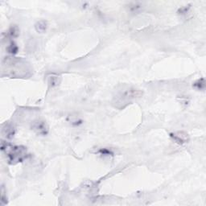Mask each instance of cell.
<instances>
[{"label": "cell", "mask_w": 206, "mask_h": 206, "mask_svg": "<svg viewBox=\"0 0 206 206\" xmlns=\"http://www.w3.org/2000/svg\"><path fill=\"white\" fill-rule=\"evenodd\" d=\"M2 76L11 78H27L32 74L30 64L22 58L7 56L2 61Z\"/></svg>", "instance_id": "obj_1"}, {"label": "cell", "mask_w": 206, "mask_h": 206, "mask_svg": "<svg viewBox=\"0 0 206 206\" xmlns=\"http://www.w3.org/2000/svg\"><path fill=\"white\" fill-rule=\"evenodd\" d=\"M143 91L136 87L122 85L115 90L111 103L113 106L116 109L122 110L128 105L131 104L134 101L140 98L143 96Z\"/></svg>", "instance_id": "obj_2"}, {"label": "cell", "mask_w": 206, "mask_h": 206, "mask_svg": "<svg viewBox=\"0 0 206 206\" xmlns=\"http://www.w3.org/2000/svg\"><path fill=\"white\" fill-rule=\"evenodd\" d=\"M1 151L5 154L8 164L12 165L23 162L28 157L26 147L12 145V143L5 141H2L1 143Z\"/></svg>", "instance_id": "obj_3"}, {"label": "cell", "mask_w": 206, "mask_h": 206, "mask_svg": "<svg viewBox=\"0 0 206 206\" xmlns=\"http://www.w3.org/2000/svg\"><path fill=\"white\" fill-rule=\"evenodd\" d=\"M32 129L34 130L38 135H47L49 131V128H48L47 122L44 120H41V119H37V120L34 121L32 125Z\"/></svg>", "instance_id": "obj_4"}, {"label": "cell", "mask_w": 206, "mask_h": 206, "mask_svg": "<svg viewBox=\"0 0 206 206\" xmlns=\"http://www.w3.org/2000/svg\"><path fill=\"white\" fill-rule=\"evenodd\" d=\"M170 137L172 138L175 143H178L179 145H182L184 143H186L189 142V135L187 133L183 131L174 132V133L170 134Z\"/></svg>", "instance_id": "obj_5"}, {"label": "cell", "mask_w": 206, "mask_h": 206, "mask_svg": "<svg viewBox=\"0 0 206 206\" xmlns=\"http://www.w3.org/2000/svg\"><path fill=\"white\" fill-rule=\"evenodd\" d=\"M15 134V128L12 123L7 122L2 128V135L7 140H12Z\"/></svg>", "instance_id": "obj_6"}, {"label": "cell", "mask_w": 206, "mask_h": 206, "mask_svg": "<svg viewBox=\"0 0 206 206\" xmlns=\"http://www.w3.org/2000/svg\"><path fill=\"white\" fill-rule=\"evenodd\" d=\"M35 28L38 33H44L48 28V23L45 20H40L36 23Z\"/></svg>", "instance_id": "obj_7"}, {"label": "cell", "mask_w": 206, "mask_h": 206, "mask_svg": "<svg viewBox=\"0 0 206 206\" xmlns=\"http://www.w3.org/2000/svg\"><path fill=\"white\" fill-rule=\"evenodd\" d=\"M18 50H19L18 46L16 45L13 41H12L11 44H10L9 45L7 46V51L8 53L12 54V55H15V54L18 52Z\"/></svg>", "instance_id": "obj_8"}, {"label": "cell", "mask_w": 206, "mask_h": 206, "mask_svg": "<svg viewBox=\"0 0 206 206\" xmlns=\"http://www.w3.org/2000/svg\"><path fill=\"white\" fill-rule=\"evenodd\" d=\"M193 86L194 87L195 89H197V90H204V87H205V84H204V78H200V79H199V80H197V81L193 83Z\"/></svg>", "instance_id": "obj_9"}, {"label": "cell", "mask_w": 206, "mask_h": 206, "mask_svg": "<svg viewBox=\"0 0 206 206\" xmlns=\"http://www.w3.org/2000/svg\"><path fill=\"white\" fill-rule=\"evenodd\" d=\"M48 83H49V85L52 87L58 86L60 83V76L52 75L51 76H49V78H48Z\"/></svg>", "instance_id": "obj_10"}, {"label": "cell", "mask_w": 206, "mask_h": 206, "mask_svg": "<svg viewBox=\"0 0 206 206\" xmlns=\"http://www.w3.org/2000/svg\"><path fill=\"white\" fill-rule=\"evenodd\" d=\"M142 5L139 2H133V3L129 5V10L131 12H138L140 10H141Z\"/></svg>", "instance_id": "obj_11"}, {"label": "cell", "mask_w": 206, "mask_h": 206, "mask_svg": "<svg viewBox=\"0 0 206 206\" xmlns=\"http://www.w3.org/2000/svg\"><path fill=\"white\" fill-rule=\"evenodd\" d=\"M19 28H18V27H16V26H12V27L9 29V32H8V34H9L10 37H13V38L17 37L18 36H19Z\"/></svg>", "instance_id": "obj_12"}, {"label": "cell", "mask_w": 206, "mask_h": 206, "mask_svg": "<svg viewBox=\"0 0 206 206\" xmlns=\"http://www.w3.org/2000/svg\"><path fill=\"white\" fill-rule=\"evenodd\" d=\"M189 8H190V7L189 6H188V7H187V6L183 7H181L180 9L179 10V11H178V13L181 14V15L182 14H186L188 12V11H189Z\"/></svg>", "instance_id": "obj_13"}, {"label": "cell", "mask_w": 206, "mask_h": 206, "mask_svg": "<svg viewBox=\"0 0 206 206\" xmlns=\"http://www.w3.org/2000/svg\"><path fill=\"white\" fill-rule=\"evenodd\" d=\"M99 152L101 153V154H106V155H109L110 154H112V152H111L110 151H109V150H107V149H101V150H100Z\"/></svg>", "instance_id": "obj_14"}]
</instances>
